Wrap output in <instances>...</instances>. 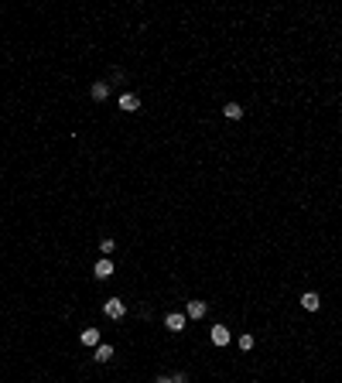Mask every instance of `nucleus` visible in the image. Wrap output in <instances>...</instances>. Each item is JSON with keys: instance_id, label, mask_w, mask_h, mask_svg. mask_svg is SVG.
Wrapping results in <instances>:
<instances>
[{"instance_id": "obj_12", "label": "nucleus", "mask_w": 342, "mask_h": 383, "mask_svg": "<svg viewBox=\"0 0 342 383\" xmlns=\"http://www.w3.org/2000/svg\"><path fill=\"white\" fill-rule=\"evenodd\" d=\"M99 250H103V257H110V253L116 250V240H110V236H106V240L99 243Z\"/></svg>"}, {"instance_id": "obj_11", "label": "nucleus", "mask_w": 342, "mask_h": 383, "mask_svg": "<svg viewBox=\"0 0 342 383\" xmlns=\"http://www.w3.org/2000/svg\"><path fill=\"white\" fill-rule=\"evenodd\" d=\"M223 113H226V120H243V106L240 103H226Z\"/></svg>"}, {"instance_id": "obj_4", "label": "nucleus", "mask_w": 342, "mask_h": 383, "mask_svg": "<svg viewBox=\"0 0 342 383\" xmlns=\"http://www.w3.org/2000/svg\"><path fill=\"white\" fill-rule=\"evenodd\" d=\"M318 305H322V298H318L315 291H304L301 294V308L304 311H318Z\"/></svg>"}, {"instance_id": "obj_5", "label": "nucleus", "mask_w": 342, "mask_h": 383, "mask_svg": "<svg viewBox=\"0 0 342 383\" xmlns=\"http://www.w3.org/2000/svg\"><path fill=\"white\" fill-rule=\"evenodd\" d=\"M137 106H140V99H137V96H133V93L120 96V110H123V113H133Z\"/></svg>"}, {"instance_id": "obj_3", "label": "nucleus", "mask_w": 342, "mask_h": 383, "mask_svg": "<svg viewBox=\"0 0 342 383\" xmlns=\"http://www.w3.org/2000/svg\"><path fill=\"white\" fill-rule=\"evenodd\" d=\"M164 328L182 332V328H185V315H182V311H168V315H164Z\"/></svg>"}, {"instance_id": "obj_14", "label": "nucleus", "mask_w": 342, "mask_h": 383, "mask_svg": "<svg viewBox=\"0 0 342 383\" xmlns=\"http://www.w3.org/2000/svg\"><path fill=\"white\" fill-rule=\"evenodd\" d=\"M154 383H175V376H157Z\"/></svg>"}, {"instance_id": "obj_13", "label": "nucleus", "mask_w": 342, "mask_h": 383, "mask_svg": "<svg viewBox=\"0 0 342 383\" xmlns=\"http://www.w3.org/2000/svg\"><path fill=\"white\" fill-rule=\"evenodd\" d=\"M240 349H253V335H240Z\"/></svg>"}, {"instance_id": "obj_1", "label": "nucleus", "mask_w": 342, "mask_h": 383, "mask_svg": "<svg viewBox=\"0 0 342 383\" xmlns=\"http://www.w3.org/2000/svg\"><path fill=\"white\" fill-rule=\"evenodd\" d=\"M103 315H106V318H123V315H127V305H123V301H120V298H110V301H106V305H103Z\"/></svg>"}, {"instance_id": "obj_7", "label": "nucleus", "mask_w": 342, "mask_h": 383, "mask_svg": "<svg viewBox=\"0 0 342 383\" xmlns=\"http://www.w3.org/2000/svg\"><path fill=\"white\" fill-rule=\"evenodd\" d=\"M79 339H82V345H99V328H82Z\"/></svg>"}, {"instance_id": "obj_9", "label": "nucleus", "mask_w": 342, "mask_h": 383, "mask_svg": "<svg viewBox=\"0 0 342 383\" xmlns=\"http://www.w3.org/2000/svg\"><path fill=\"white\" fill-rule=\"evenodd\" d=\"M185 315H189V318H202V315H206V301H189V305H185Z\"/></svg>"}, {"instance_id": "obj_8", "label": "nucleus", "mask_w": 342, "mask_h": 383, "mask_svg": "<svg viewBox=\"0 0 342 383\" xmlns=\"http://www.w3.org/2000/svg\"><path fill=\"white\" fill-rule=\"evenodd\" d=\"M89 96H93L96 103H103V99L110 96V86H106V82H93V89H89Z\"/></svg>"}, {"instance_id": "obj_10", "label": "nucleus", "mask_w": 342, "mask_h": 383, "mask_svg": "<svg viewBox=\"0 0 342 383\" xmlns=\"http://www.w3.org/2000/svg\"><path fill=\"white\" fill-rule=\"evenodd\" d=\"M229 342V328L226 325H216L212 328V345H226Z\"/></svg>"}, {"instance_id": "obj_2", "label": "nucleus", "mask_w": 342, "mask_h": 383, "mask_svg": "<svg viewBox=\"0 0 342 383\" xmlns=\"http://www.w3.org/2000/svg\"><path fill=\"white\" fill-rule=\"evenodd\" d=\"M113 260H110V257H103V260H99V264H96V267H93V274H96V277H99V281H106V277H113Z\"/></svg>"}, {"instance_id": "obj_6", "label": "nucleus", "mask_w": 342, "mask_h": 383, "mask_svg": "<svg viewBox=\"0 0 342 383\" xmlns=\"http://www.w3.org/2000/svg\"><path fill=\"white\" fill-rule=\"evenodd\" d=\"M93 359L96 363H110V359H113V345H96Z\"/></svg>"}]
</instances>
